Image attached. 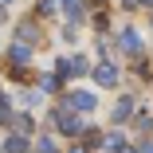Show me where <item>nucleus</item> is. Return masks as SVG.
I'll return each mask as SVG.
<instances>
[{"instance_id": "1", "label": "nucleus", "mask_w": 153, "mask_h": 153, "mask_svg": "<svg viewBox=\"0 0 153 153\" xmlns=\"http://www.w3.org/2000/svg\"><path fill=\"white\" fill-rule=\"evenodd\" d=\"M51 122H55V130H59V134H71V137H75V134H82V122L75 118V110H71V106L55 110V114H51Z\"/></svg>"}, {"instance_id": "2", "label": "nucleus", "mask_w": 153, "mask_h": 153, "mask_svg": "<svg viewBox=\"0 0 153 153\" xmlns=\"http://www.w3.org/2000/svg\"><path fill=\"white\" fill-rule=\"evenodd\" d=\"M67 106L71 110H94V94H90V90H75V94L67 98Z\"/></svg>"}, {"instance_id": "3", "label": "nucleus", "mask_w": 153, "mask_h": 153, "mask_svg": "<svg viewBox=\"0 0 153 153\" xmlns=\"http://www.w3.org/2000/svg\"><path fill=\"white\" fill-rule=\"evenodd\" d=\"M94 82H98V86H114V82H118V71H114L110 63H102V67H94Z\"/></svg>"}, {"instance_id": "4", "label": "nucleus", "mask_w": 153, "mask_h": 153, "mask_svg": "<svg viewBox=\"0 0 153 153\" xmlns=\"http://www.w3.org/2000/svg\"><path fill=\"white\" fill-rule=\"evenodd\" d=\"M122 51H130V55H141V39H137V32H122Z\"/></svg>"}, {"instance_id": "5", "label": "nucleus", "mask_w": 153, "mask_h": 153, "mask_svg": "<svg viewBox=\"0 0 153 153\" xmlns=\"http://www.w3.org/2000/svg\"><path fill=\"white\" fill-rule=\"evenodd\" d=\"M130 114H134V98H122V102L114 106V122H118V126H122V122H126Z\"/></svg>"}, {"instance_id": "6", "label": "nucleus", "mask_w": 153, "mask_h": 153, "mask_svg": "<svg viewBox=\"0 0 153 153\" xmlns=\"http://www.w3.org/2000/svg\"><path fill=\"white\" fill-rule=\"evenodd\" d=\"M4 149H8V153H27V137H24V134H12V137L4 141Z\"/></svg>"}, {"instance_id": "7", "label": "nucleus", "mask_w": 153, "mask_h": 153, "mask_svg": "<svg viewBox=\"0 0 153 153\" xmlns=\"http://www.w3.org/2000/svg\"><path fill=\"white\" fill-rule=\"evenodd\" d=\"M8 59H12V63H16V67H20V63H32V51H27L24 43H16V47L8 51Z\"/></svg>"}, {"instance_id": "8", "label": "nucleus", "mask_w": 153, "mask_h": 153, "mask_svg": "<svg viewBox=\"0 0 153 153\" xmlns=\"http://www.w3.org/2000/svg\"><path fill=\"white\" fill-rule=\"evenodd\" d=\"M102 145H106L110 153H134V149H130L126 141H122V137H102Z\"/></svg>"}, {"instance_id": "9", "label": "nucleus", "mask_w": 153, "mask_h": 153, "mask_svg": "<svg viewBox=\"0 0 153 153\" xmlns=\"http://www.w3.org/2000/svg\"><path fill=\"white\" fill-rule=\"evenodd\" d=\"M82 141H86L82 149H98V145H102V134H98V130H82Z\"/></svg>"}, {"instance_id": "10", "label": "nucleus", "mask_w": 153, "mask_h": 153, "mask_svg": "<svg viewBox=\"0 0 153 153\" xmlns=\"http://www.w3.org/2000/svg\"><path fill=\"white\" fill-rule=\"evenodd\" d=\"M12 122H16V130H20V134H32V130H36V122H32V118H24V114L12 118Z\"/></svg>"}, {"instance_id": "11", "label": "nucleus", "mask_w": 153, "mask_h": 153, "mask_svg": "<svg viewBox=\"0 0 153 153\" xmlns=\"http://www.w3.org/2000/svg\"><path fill=\"white\" fill-rule=\"evenodd\" d=\"M20 39H27V43H36V39H39V32H36V27H27V24H24V27H20Z\"/></svg>"}, {"instance_id": "12", "label": "nucleus", "mask_w": 153, "mask_h": 153, "mask_svg": "<svg viewBox=\"0 0 153 153\" xmlns=\"http://www.w3.org/2000/svg\"><path fill=\"white\" fill-rule=\"evenodd\" d=\"M12 118H16V114H12L4 102H0V126H12Z\"/></svg>"}, {"instance_id": "13", "label": "nucleus", "mask_w": 153, "mask_h": 153, "mask_svg": "<svg viewBox=\"0 0 153 153\" xmlns=\"http://www.w3.org/2000/svg\"><path fill=\"white\" fill-rule=\"evenodd\" d=\"M126 8H153V0H122Z\"/></svg>"}, {"instance_id": "14", "label": "nucleus", "mask_w": 153, "mask_h": 153, "mask_svg": "<svg viewBox=\"0 0 153 153\" xmlns=\"http://www.w3.org/2000/svg\"><path fill=\"white\" fill-rule=\"evenodd\" d=\"M39 153H55V141L51 137H39Z\"/></svg>"}, {"instance_id": "15", "label": "nucleus", "mask_w": 153, "mask_h": 153, "mask_svg": "<svg viewBox=\"0 0 153 153\" xmlns=\"http://www.w3.org/2000/svg\"><path fill=\"white\" fill-rule=\"evenodd\" d=\"M137 153H153V141H141V149Z\"/></svg>"}, {"instance_id": "16", "label": "nucleus", "mask_w": 153, "mask_h": 153, "mask_svg": "<svg viewBox=\"0 0 153 153\" xmlns=\"http://www.w3.org/2000/svg\"><path fill=\"white\" fill-rule=\"evenodd\" d=\"M59 4H67V8H71V4H79V0H59Z\"/></svg>"}, {"instance_id": "17", "label": "nucleus", "mask_w": 153, "mask_h": 153, "mask_svg": "<svg viewBox=\"0 0 153 153\" xmlns=\"http://www.w3.org/2000/svg\"><path fill=\"white\" fill-rule=\"evenodd\" d=\"M71 153H86V149H71Z\"/></svg>"}]
</instances>
